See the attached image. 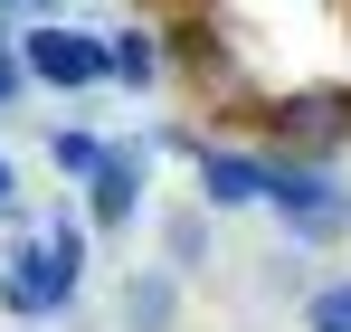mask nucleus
I'll list each match as a JSON object with an SVG mask.
<instances>
[{
    "label": "nucleus",
    "mask_w": 351,
    "mask_h": 332,
    "mask_svg": "<svg viewBox=\"0 0 351 332\" xmlns=\"http://www.w3.org/2000/svg\"><path fill=\"white\" fill-rule=\"evenodd\" d=\"M19 57L48 95H86V86H114V38L95 29H58V19H29L19 29Z\"/></svg>",
    "instance_id": "f03ea898"
},
{
    "label": "nucleus",
    "mask_w": 351,
    "mask_h": 332,
    "mask_svg": "<svg viewBox=\"0 0 351 332\" xmlns=\"http://www.w3.org/2000/svg\"><path fill=\"white\" fill-rule=\"evenodd\" d=\"M162 266H180V276H199V266H209V200L162 209Z\"/></svg>",
    "instance_id": "0eeeda50"
},
{
    "label": "nucleus",
    "mask_w": 351,
    "mask_h": 332,
    "mask_svg": "<svg viewBox=\"0 0 351 332\" xmlns=\"http://www.w3.org/2000/svg\"><path fill=\"white\" fill-rule=\"evenodd\" d=\"M0 48H19V29H10V0H0Z\"/></svg>",
    "instance_id": "4468645a"
},
{
    "label": "nucleus",
    "mask_w": 351,
    "mask_h": 332,
    "mask_svg": "<svg viewBox=\"0 0 351 332\" xmlns=\"http://www.w3.org/2000/svg\"><path fill=\"white\" fill-rule=\"evenodd\" d=\"M29 86H38V76H29V57H19V48H0V114L19 105V95H29Z\"/></svg>",
    "instance_id": "f8f14e48"
},
{
    "label": "nucleus",
    "mask_w": 351,
    "mask_h": 332,
    "mask_svg": "<svg viewBox=\"0 0 351 332\" xmlns=\"http://www.w3.org/2000/svg\"><path fill=\"white\" fill-rule=\"evenodd\" d=\"M114 86H162V38L152 29H114Z\"/></svg>",
    "instance_id": "6e6552de"
},
{
    "label": "nucleus",
    "mask_w": 351,
    "mask_h": 332,
    "mask_svg": "<svg viewBox=\"0 0 351 332\" xmlns=\"http://www.w3.org/2000/svg\"><path fill=\"white\" fill-rule=\"evenodd\" d=\"M342 95H294L285 105V133H304V143H332V133H342Z\"/></svg>",
    "instance_id": "1a4fd4ad"
},
{
    "label": "nucleus",
    "mask_w": 351,
    "mask_h": 332,
    "mask_svg": "<svg viewBox=\"0 0 351 332\" xmlns=\"http://www.w3.org/2000/svg\"><path fill=\"white\" fill-rule=\"evenodd\" d=\"M304 332H351V276H332V285L304 294Z\"/></svg>",
    "instance_id": "9b49d317"
},
{
    "label": "nucleus",
    "mask_w": 351,
    "mask_h": 332,
    "mask_svg": "<svg viewBox=\"0 0 351 332\" xmlns=\"http://www.w3.org/2000/svg\"><path fill=\"white\" fill-rule=\"evenodd\" d=\"M48 152H58V171H66V180H86V171H95L105 152H114V143H95L86 123H58V133H48Z\"/></svg>",
    "instance_id": "9d476101"
},
{
    "label": "nucleus",
    "mask_w": 351,
    "mask_h": 332,
    "mask_svg": "<svg viewBox=\"0 0 351 332\" xmlns=\"http://www.w3.org/2000/svg\"><path fill=\"white\" fill-rule=\"evenodd\" d=\"M152 152H162V143H114L105 162L76 180V190H86V219H95V228H133V209H143V180H152Z\"/></svg>",
    "instance_id": "20e7f679"
},
{
    "label": "nucleus",
    "mask_w": 351,
    "mask_h": 332,
    "mask_svg": "<svg viewBox=\"0 0 351 332\" xmlns=\"http://www.w3.org/2000/svg\"><path fill=\"white\" fill-rule=\"evenodd\" d=\"M266 209L285 219L294 247H332V237H351V190H332V171H313V162H276Z\"/></svg>",
    "instance_id": "7ed1b4c3"
},
{
    "label": "nucleus",
    "mask_w": 351,
    "mask_h": 332,
    "mask_svg": "<svg viewBox=\"0 0 351 332\" xmlns=\"http://www.w3.org/2000/svg\"><path fill=\"white\" fill-rule=\"evenodd\" d=\"M76 285H86V266L66 257L58 237H19V247L0 257V313L48 323V313H66V304H76Z\"/></svg>",
    "instance_id": "f257e3e1"
},
{
    "label": "nucleus",
    "mask_w": 351,
    "mask_h": 332,
    "mask_svg": "<svg viewBox=\"0 0 351 332\" xmlns=\"http://www.w3.org/2000/svg\"><path fill=\"white\" fill-rule=\"evenodd\" d=\"M10 209H19V171L0 162V219H10Z\"/></svg>",
    "instance_id": "ddd939ff"
},
{
    "label": "nucleus",
    "mask_w": 351,
    "mask_h": 332,
    "mask_svg": "<svg viewBox=\"0 0 351 332\" xmlns=\"http://www.w3.org/2000/svg\"><path fill=\"white\" fill-rule=\"evenodd\" d=\"M19 10H48V0H19Z\"/></svg>",
    "instance_id": "2eb2a0df"
},
{
    "label": "nucleus",
    "mask_w": 351,
    "mask_h": 332,
    "mask_svg": "<svg viewBox=\"0 0 351 332\" xmlns=\"http://www.w3.org/2000/svg\"><path fill=\"white\" fill-rule=\"evenodd\" d=\"M276 190V162H256V152H219V143H199V200L209 209H256Z\"/></svg>",
    "instance_id": "39448f33"
},
{
    "label": "nucleus",
    "mask_w": 351,
    "mask_h": 332,
    "mask_svg": "<svg viewBox=\"0 0 351 332\" xmlns=\"http://www.w3.org/2000/svg\"><path fill=\"white\" fill-rule=\"evenodd\" d=\"M123 332H180V266H133L123 276Z\"/></svg>",
    "instance_id": "423d86ee"
}]
</instances>
